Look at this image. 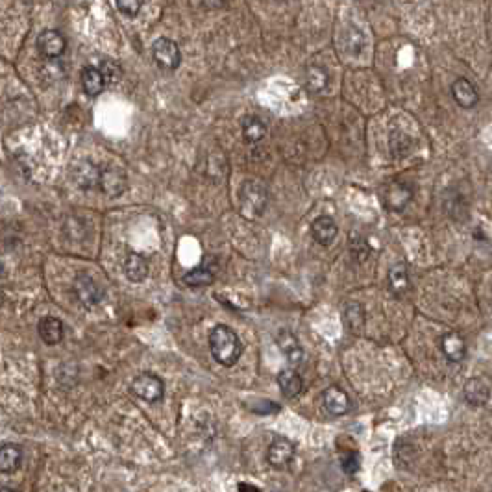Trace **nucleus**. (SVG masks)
Wrapping results in <instances>:
<instances>
[{"instance_id": "33", "label": "nucleus", "mask_w": 492, "mask_h": 492, "mask_svg": "<svg viewBox=\"0 0 492 492\" xmlns=\"http://www.w3.org/2000/svg\"><path fill=\"white\" fill-rule=\"evenodd\" d=\"M0 492H19V491L13 487H0Z\"/></svg>"}, {"instance_id": "30", "label": "nucleus", "mask_w": 492, "mask_h": 492, "mask_svg": "<svg viewBox=\"0 0 492 492\" xmlns=\"http://www.w3.org/2000/svg\"><path fill=\"white\" fill-rule=\"evenodd\" d=\"M117 2V10L121 11L124 17H138V13L142 8V0H115Z\"/></svg>"}, {"instance_id": "15", "label": "nucleus", "mask_w": 492, "mask_h": 492, "mask_svg": "<svg viewBox=\"0 0 492 492\" xmlns=\"http://www.w3.org/2000/svg\"><path fill=\"white\" fill-rule=\"evenodd\" d=\"M441 348L444 357L452 363H461L467 357V343L457 331H448L446 335H442Z\"/></svg>"}, {"instance_id": "8", "label": "nucleus", "mask_w": 492, "mask_h": 492, "mask_svg": "<svg viewBox=\"0 0 492 492\" xmlns=\"http://www.w3.org/2000/svg\"><path fill=\"white\" fill-rule=\"evenodd\" d=\"M98 189L106 194L107 198H119L128 189V178L124 171L117 167L100 168V182Z\"/></svg>"}, {"instance_id": "3", "label": "nucleus", "mask_w": 492, "mask_h": 492, "mask_svg": "<svg viewBox=\"0 0 492 492\" xmlns=\"http://www.w3.org/2000/svg\"><path fill=\"white\" fill-rule=\"evenodd\" d=\"M132 392L148 404H158L165 394V383L159 375L152 374V372H142L133 378Z\"/></svg>"}, {"instance_id": "9", "label": "nucleus", "mask_w": 492, "mask_h": 492, "mask_svg": "<svg viewBox=\"0 0 492 492\" xmlns=\"http://www.w3.org/2000/svg\"><path fill=\"white\" fill-rule=\"evenodd\" d=\"M276 345L281 350V354L287 357V361H289V365L293 368H296V366L304 363V348H302L298 337L293 331L279 330L278 335H276Z\"/></svg>"}, {"instance_id": "32", "label": "nucleus", "mask_w": 492, "mask_h": 492, "mask_svg": "<svg viewBox=\"0 0 492 492\" xmlns=\"http://www.w3.org/2000/svg\"><path fill=\"white\" fill-rule=\"evenodd\" d=\"M239 492H261L255 485H250V483H239L237 487Z\"/></svg>"}, {"instance_id": "5", "label": "nucleus", "mask_w": 492, "mask_h": 492, "mask_svg": "<svg viewBox=\"0 0 492 492\" xmlns=\"http://www.w3.org/2000/svg\"><path fill=\"white\" fill-rule=\"evenodd\" d=\"M152 56L156 65L161 71H176L180 63H182V52L178 46L176 41L168 39V37H159L152 46Z\"/></svg>"}, {"instance_id": "14", "label": "nucleus", "mask_w": 492, "mask_h": 492, "mask_svg": "<svg viewBox=\"0 0 492 492\" xmlns=\"http://www.w3.org/2000/svg\"><path fill=\"white\" fill-rule=\"evenodd\" d=\"M37 331H39L41 340L48 346H56L63 340L65 335V326L58 317H43L37 324Z\"/></svg>"}, {"instance_id": "17", "label": "nucleus", "mask_w": 492, "mask_h": 492, "mask_svg": "<svg viewBox=\"0 0 492 492\" xmlns=\"http://www.w3.org/2000/svg\"><path fill=\"white\" fill-rule=\"evenodd\" d=\"M122 272H124V276H126L132 284H141L148 276V261L142 258L141 254L130 252V254L124 258Z\"/></svg>"}, {"instance_id": "16", "label": "nucleus", "mask_w": 492, "mask_h": 492, "mask_svg": "<svg viewBox=\"0 0 492 492\" xmlns=\"http://www.w3.org/2000/svg\"><path fill=\"white\" fill-rule=\"evenodd\" d=\"M72 178L77 185H80L81 189H97L98 182H100V167H97L95 163L91 161H81L78 163L74 171H72Z\"/></svg>"}, {"instance_id": "10", "label": "nucleus", "mask_w": 492, "mask_h": 492, "mask_svg": "<svg viewBox=\"0 0 492 492\" xmlns=\"http://www.w3.org/2000/svg\"><path fill=\"white\" fill-rule=\"evenodd\" d=\"M37 48H39L41 56L56 60L65 52L67 41L58 30H43L37 37Z\"/></svg>"}, {"instance_id": "24", "label": "nucleus", "mask_w": 492, "mask_h": 492, "mask_svg": "<svg viewBox=\"0 0 492 492\" xmlns=\"http://www.w3.org/2000/svg\"><path fill=\"white\" fill-rule=\"evenodd\" d=\"M241 130H243L244 141L250 145L263 141L267 138V124L255 115H246L241 122Z\"/></svg>"}, {"instance_id": "29", "label": "nucleus", "mask_w": 492, "mask_h": 492, "mask_svg": "<svg viewBox=\"0 0 492 492\" xmlns=\"http://www.w3.org/2000/svg\"><path fill=\"white\" fill-rule=\"evenodd\" d=\"M350 255L357 263H363L371 255V246L361 235H352L350 237Z\"/></svg>"}, {"instance_id": "34", "label": "nucleus", "mask_w": 492, "mask_h": 492, "mask_svg": "<svg viewBox=\"0 0 492 492\" xmlns=\"http://www.w3.org/2000/svg\"><path fill=\"white\" fill-rule=\"evenodd\" d=\"M4 304V291H2V287H0V305Z\"/></svg>"}, {"instance_id": "20", "label": "nucleus", "mask_w": 492, "mask_h": 492, "mask_svg": "<svg viewBox=\"0 0 492 492\" xmlns=\"http://www.w3.org/2000/svg\"><path fill=\"white\" fill-rule=\"evenodd\" d=\"M81 87L87 97H98L106 89V80L102 77L100 69L97 67H86L81 71Z\"/></svg>"}, {"instance_id": "19", "label": "nucleus", "mask_w": 492, "mask_h": 492, "mask_svg": "<svg viewBox=\"0 0 492 492\" xmlns=\"http://www.w3.org/2000/svg\"><path fill=\"white\" fill-rule=\"evenodd\" d=\"M22 463V448L19 444L8 442L0 446V472L13 474L19 470Z\"/></svg>"}, {"instance_id": "4", "label": "nucleus", "mask_w": 492, "mask_h": 492, "mask_svg": "<svg viewBox=\"0 0 492 492\" xmlns=\"http://www.w3.org/2000/svg\"><path fill=\"white\" fill-rule=\"evenodd\" d=\"M72 293L77 296L78 304H81L84 307H95L104 298V291L100 289V285L87 272H78L74 284H72Z\"/></svg>"}, {"instance_id": "27", "label": "nucleus", "mask_w": 492, "mask_h": 492, "mask_svg": "<svg viewBox=\"0 0 492 492\" xmlns=\"http://www.w3.org/2000/svg\"><path fill=\"white\" fill-rule=\"evenodd\" d=\"M389 145H391L392 156H394V158H404L413 148L411 138H409L407 133L401 132H392L391 138H389Z\"/></svg>"}, {"instance_id": "12", "label": "nucleus", "mask_w": 492, "mask_h": 492, "mask_svg": "<svg viewBox=\"0 0 492 492\" xmlns=\"http://www.w3.org/2000/svg\"><path fill=\"white\" fill-rule=\"evenodd\" d=\"M452 97L456 100V104L463 109H472L477 106L479 102V95H477V89L472 81L467 80V78H457L452 84Z\"/></svg>"}, {"instance_id": "18", "label": "nucleus", "mask_w": 492, "mask_h": 492, "mask_svg": "<svg viewBox=\"0 0 492 492\" xmlns=\"http://www.w3.org/2000/svg\"><path fill=\"white\" fill-rule=\"evenodd\" d=\"M463 394H465V400L474 407L485 406L491 398V389L481 378H472L465 383V389H463Z\"/></svg>"}, {"instance_id": "11", "label": "nucleus", "mask_w": 492, "mask_h": 492, "mask_svg": "<svg viewBox=\"0 0 492 492\" xmlns=\"http://www.w3.org/2000/svg\"><path fill=\"white\" fill-rule=\"evenodd\" d=\"M322 406L328 415L343 416L350 411L352 401L345 391H340L337 387H330L322 392Z\"/></svg>"}, {"instance_id": "2", "label": "nucleus", "mask_w": 492, "mask_h": 492, "mask_svg": "<svg viewBox=\"0 0 492 492\" xmlns=\"http://www.w3.org/2000/svg\"><path fill=\"white\" fill-rule=\"evenodd\" d=\"M269 204V191L258 180H246L239 189V206L246 218H258L265 213Z\"/></svg>"}, {"instance_id": "36", "label": "nucleus", "mask_w": 492, "mask_h": 492, "mask_svg": "<svg viewBox=\"0 0 492 492\" xmlns=\"http://www.w3.org/2000/svg\"><path fill=\"white\" fill-rule=\"evenodd\" d=\"M365 492H368V491H365Z\"/></svg>"}, {"instance_id": "23", "label": "nucleus", "mask_w": 492, "mask_h": 492, "mask_svg": "<svg viewBox=\"0 0 492 492\" xmlns=\"http://www.w3.org/2000/svg\"><path fill=\"white\" fill-rule=\"evenodd\" d=\"M305 84H307V91L311 95H326L330 89V77L328 72L319 65H311L307 69V77H305Z\"/></svg>"}, {"instance_id": "13", "label": "nucleus", "mask_w": 492, "mask_h": 492, "mask_svg": "<svg viewBox=\"0 0 492 492\" xmlns=\"http://www.w3.org/2000/svg\"><path fill=\"white\" fill-rule=\"evenodd\" d=\"M337 234H339V228H337V222L330 215H320L311 224V235L320 246H330L337 237Z\"/></svg>"}, {"instance_id": "26", "label": "nucleus", "mask_w": 492, "mask_h": 492, "mask_svg": "<svg viewBox=\"0 0 492 492\" xmlns=\"http://www.w3.org/2000/svg\"><path fill=\"white\" fill-rule=\"evenodd\" d=\"M182 281L187 287H208L215 281V274L208 267H197V269L189 270L187 274H183Z\"/></svg>"}, {"instance_id": "25", "label": "nucleus", "mask_w": 492, "mask_h": 492, "mask_svg": "<svg viewBox=\"0 0 492 492\" xmlns=\"http://www.w3.org/2000/svg\"><path fill=\"white\" fill-rule=\"evenodd\" d=\"M343 320H345L346 328L352 331V333H361L363 328H365V310L361 304H348L345 307V313H343Z\"/></svg>"}, {"instance_id": "35", "label": "nucleus", "mask_w": 492, "mask_h": 492, "mask_svg": "<svg viewBox=\"0 0 492 492\" xmlns=\"http://www.w3.org/2000/svg\"><path fill=\"white\" fill-rule=\"evenodd\" d=\"M0 270H2V263H0Z\"/></svg>"}, {"instance_id": "22", "label": "nucleus", "mask_w": 492, "mask_h": 492, "mask_svg": "<svg viewBox=\"0 0 492 492\" xmlns=\"http://www.w3.org/2000/svg\"><path fill=\"white\" fill-rule=\"evenodd\" d=\"M389 287L396 296H404L411 287L409 281V272H407L406 263H394L389 269Z\"/></svg>"}, {"instance_id": "28", "label": "nucleus", "mask_w": 492, "mask_h": 492, "mask_svg": "<svg viewBox=\"0 0 492 492\" xmlns=\"http://www.w3.org/2000/svg\"><path fill=\"white\" fill-rule=\"evenodd\" d=\"M100 72H102V77H104V80H106V86L107 84H109V86H115V84H119L122 78L121 65H119L117 61L109 60V58L102 60Z\"/></svg>"}, {"instance_id": "7", "label": "nucleus", "mask_w": 492, "mask_h": 492, "mask_svg": "<svg viewBox=\"0 0 492 492\" xmlns=\"http://www.w3.org/2000/svg\"><path fill=\"white\" fill-rule=\"evenodd\" d=\"M296 448L295 444L285 439V437H274L267 450V461L276 470H285L295 459Z\"/></svg>"}, {"instance_id": "21", "label": "nucleus", "mask_w": 492, "mask_h": 492, "mask_svg": "<svg viewBox=\"0 0 492 492\" xmlns=\"http://www.w3.org/2000/svg\"><path fill=\"white\" fill-rule=\"evenodd\" d=\"M276 380H278V385L285 398H296L300 392L304 391V381L296 374L295 368H285V371L279 372Z\"/></svg>"}, {"instance_id": "6", "label": "nucleus", "mask_w": 492, "mask_h": 492, "mask_svg": "<svg viewBox=\"0 0 492 492\" xmlns=\"http://www.w3.org/2000/svg\"><path fill=\"white\" fill-rule=\"evenodd\" d=\"M415 191L409 183L406 182H391L387 183L381 191V200L383 206L391 211H404L411 204Z\"/></svg>"}, {"instance_id": "31", "label": "nucleus", "mask_w": 492, "mask_h": 492, "mask_svg": "<svg viewBox=\"0 0 492 492\" xmlns=\"http://www.w3.org/2000/svg\"><path fill=\"white\" fill-rule=\"evenodd\" d=\"M343 470H345L346 474H355L357 470H359V456L357 453H346L345 457H343Z\"/></svg>"}, {"instance_id": "1", "label": "nucleus", "mask_w": 492, "mask_h": 492, "mask_svg": "<svg viewBox=\"0 0 492 492\" xmlns=\"http://www.w3.org/2000/svg\"><path fill=\"white\" fill-rule=\"evenodd\" d=\"M209 350L218 365L234 366L243 354V343L230 326L218 324L209 333Z\"/></svg>"}]
</instances>
